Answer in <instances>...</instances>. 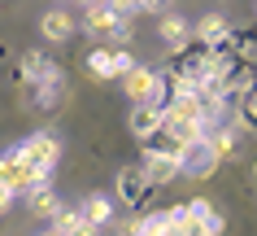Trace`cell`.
Masks as SVG:
<instances>
[{"label": "cell", "mask_w": 257, "mask_h": 236, "mask_svg": "<svg viewBox=\"0 0 257 236\" xmlns=\"http://www.w3.org/2000/svg\"><path fill=\"white\" fill-rule=\"evenodd\" d=\"M83 31H87L92 40H105V44L131 40V18L113 14L105 0H100V5H83Z\"/></svg>", "instance_id": "1"}, {"label": "cell", "mask_w": 257, "mask_h": 236, "mask_svg": "<svg viewBox=\"0 0 257 236\" xmlns=\"http://www.w3.org/2000/svg\"><path fill=\"white\" fill-rule=\"evenodd\" d=\"M83 219H92L96 227H100V223H109V219H113V201H109V197H100V193H92L87 201H83Z\"/></svg>", "instance_id": "15"}, {"label": "cell", "mask_w": 257, "mask_h": 236, "mask_svg": "<svg viewBox=\"0 0 257 236\" xmlns=\"http://www.w3.org/2000/svg\"><path fill=\"white\" fill-rule=\"evenodd\" d=\"M131 66H136V57L126 53V48H118V53H113V74H126Z\"/></svg>", "instance_id": "21"}, {"label": "cell", "mask_w": 257, "mask_h": 236, "mask_svg": "<svg viewBox=\"0 0 257 236\" xmlns=\"http://www.w3.org/2000/svg\"><path fill=\"white\" fill-rule=\"evenodd\" d=\"M48 66H53V61H48L44 53H27V61H22V79L31 84V79H40V74H44Z\"/></svg>", "instance_id": "20"}, {"label": "cell", "mask_w": 257, "mask_h": 236, "mask_svg": "<svg viewBox=\"0 0 257 236\" xmlns=\"http://www.w3.org/2000/svg\"><path fill=\"white\" fill-rule=\"evenodd\" d=\"M179 167H183V175H209V171L218 167L214 149H209V140H192V144H183V153H179Z\"/></svg>", "instance_id": "7"}, {"label": "cell", "mask_w": 257, "mask_h": 236, "mask_svg": "<svg viewBox=\"0 0 257 236\" xmlns=\"http://www.w3.org/2000/svg\"><path fill=\"white\" fill-rule=\"evenodd\" d=\"M27 197H31V210H35L40 219H53L57 210H61V206H57V197H53V188H48V180H44V184H35V188H31Z\"/></svg>", "instance_id": "14"}, {"label": "cell", "mask_w": 257, "mask_h": 236, "mask_svg": "<svg viewBox=\"0 0 257 236\" xmlns=\"http://www.w3.org/2000/svg\"><path fill=\"white\" fill-rule=\"evenodd\" d=\"M162 0H136V9H157Z\"/></svg>", "instance_id": "24"}, {"label": "cell", "mask_w": 257, "mask_h": 236, "mask_svg": "<svg viewBox=\"0 0 257 236\" xmlns=\"http://www.w3.org/2000/svg\"><path fill=\"white\" fill-rule=\"evenodd\" d=\"M192 74H196L201 84H209V88H222V84H227V74H231L227 44H222V48H201L196 61H192Z\"/></svg>", "instance_id": "5"}, {"label": "cell", "mask_w": 257, "mask_h": 236, "mask_svg": "<svg viewBox=\"0 0 257 236\" xmlns=\"http://www.w3.org/2000/svg\"><path fill=\"white\" fill-rule=\"evenodd\" d=\"M118 79H122V92L131 97V105H162L166 84H162V74H153L149 66H131Z\"/></svg>", "instance_id": "2"}, {"label": "cell", "mask_w": 257, "mask_h": 236, "mask_svg": "<svg viewBox=\"0 0 257 236\" xmlns=\"http://www.w3.org/2000/svg\"><path fill=\"white\" fill-rule=\"evenodd\" d=\"M40 236H61V232H40Z\"/></svg>", "instance_id": "26"}, {"label": "cell", "mask_w": 257, "mask_h": 236, "mask_svg": "<svg viewBox=\"0 0 257 236\" xmlns=\"http://www.w3.org/2000/svg\"><path fill=\"white\" fill-rule=\"evenodd\" d=\"M79 5H100V0H79Z\"/></svg>", "instance_id": "25"}, {"label": "cell", "mask_w": 257, "mask_h": 236, "mask_svg": "<svg viewBox=\"0 0 257 236\" xmlns=\"http://www.w3.org/2000/svg\"><path fill=\"white\" fill-rule=\"evenodd\" d=\"M40 31L48 44H66L70 35H74V14H70L66 5H57V9H48V14L40 18Z\"/></svg>", "instance_id": "8"}, {"label": "cell", "mask_w": 257, "mask_h": 236, "mask_svg": "<svg viewBox=\"0 0 257 236\" xmlns=\"http://www.w3.org/2000/svg\"><path fill=\"white\" fill-rule=\"evenodd\" d=\"M14 206V193H9V188H5V184H0V214H5V210Z\"/></svg>", "instance_id": "23"}, {"label": "cell", "mask_w": 257, "mask_h": 236, "mask_svg": "<svg viewBox=\"0 0 257 236\" xmlns=\"http://www.w3.org/2000/svg\"><path fill=\"white\" fill-rule=\"evenodd\" d=\"M131 236H170V223H166V214H149V219L131 223Z\"/></svg>", "instance_id": "18"}, {"label": "cell", "mask_w": 257, "mask_h": 236, "mask_svg": "<svg viewBox=\"0 0 257 236\" xmlns=\"http://www.w3.org/2000/svg\"><path fill=\"white\" fill-rule=\"evenodd\" d=\"M18 153H22V162L35 167L40 175H53L57 158H61V144H57V136H48V131H35V136H27L18 144Z\"/></svg>", "instance_id": "4"}, {"label": "cell", "mask_w": 257, "mask_h": 236, "mask_svg": "<svg viewBox=\"0 0 257 236\" xmlns=\"http://www.w3.org/2000/svg\"><path fill=\"white\" fill-rule=\"evenodd\" d=\"M126 127H131V136H136V140H149L153 131L162 127V105H136L131 118H126Z\"/></svg>", "instance_id": "13"}, {"label": "cell", "mask_w": 257, "mask_h": 236, "mask_svg": "<svg viewBox=\"0 0 257 236\" xmlns=\"http://www.w3.org/2000/svg\"><path fill=\"white\" fill-rule=\"evenodd\" d=\"M240 123L244 127H257V84L240 92Z\"/></svg>", "instance_id": "19"}, {"label": "cell", "mask_w": 257, "mask_h": 236, "mask_svg": "<svg viewBox=\"0 0 257 236\" xmlns=\"http://www.w3.org/2000/svg\"><path fill=\"white\" fill-rule=\"evenodd\" d=\"M126 236H131V232H126Z\"/></svg>", "instance_id": "28"}, {"label": "cell", "mask_w": 257, "mask_h": 236, "mask_svg": "<svg viewBox=\"0 0 257 236\" xmlns=\"http://www.w3.org/2000/svg\"><path fill=\"white\" fill-rule=\"evenodd\" d=\"M44 180H48V175H40L35 167H27L18 149L0 153V184H5V188H9L14 197H27L31 188H35V184H44Z\"/></svg>", "instance_id": "3"}, {"label": "cell", "mask_w": 257, "mask_h": 236, "mask_svg": "<svg viewBox=\"0 0 257 236\" xmlns=\"http://www.w3.org/2000/svg\"><path fill=\"white\" fill-rule=\"evenodd\" d=\"M227 35H231V27H227V18H222V14H205L201 22L192 27V40H201V48H222Z\"/></svg>", "instance_id": "9"}, {"label": "cell", "mask_w": 257, "mask_h": 236, "mask_svg": "<svg viewBox=\"0 0 257 236\" xmlns=\"http://www.w3.org/2000/svg\"><path fill=\"white\" fill-rule=\"evenodd\" d=\"M149 188H153V184L144 180V171H140V167H122L118 171V197L126 201V206H140V201L149 197Z\"/></svg>", "instance_id": "10"}, {"label": "cell", "mask_w": 257, "mask_h": 236, "mask_svg": "<svg viewBox=\"0 0 257 236\" xmlns=\"http://www.w3.org/2000/svg\"><path fill=\"white\" fill-rule=\"evenodd\" d=\"M205 140H209V149H214V158H218V162L235 153V127H214V131H209Z\"/></svg>", "instance_id": "16"}, {"label": "cell", "mask_w": 257, "mask_h": 236, "mask_svg": "<svg viewBox=\"0 0 257 236\" xmlns=\"http://www.w3.org/2000/svg\"><path fill=\"white\" fill-rule=\"evenodd\" d=\"M57 5H70V0H57Z\"/></svg>", "instance_id": "27"}, {"label": "cell", "mask_w": 257, "mask_h": 236, "mask_svg": "<svg viewBox=\"0 0 257 236\" xmlns=\"http://www.w3.org/2000/svg\"><path fill=\"white\" fill-rule=\"evenodd\" d=\"M188 214H192V219H209V214H214V206H209V201H192Z\"/></svg>", "instance_id": "22"}, {"label": "cell", "mask_w": 257, "mask_h": 236, "mask_svg": "<svg viewBox=\"0 0 257 236\" xmlns=\"http://www.w3.org/2000/svg\"><path fill=\"white\" fill-rule=\"evenodd\" d=\"M87 70H92L96 79H113V53L109 48H92L87 53Z\"/></svg>", "instance_id": "17"}, {"label": "cell", "mask_w": 257, "mask_h": 236, "mask_svg": "<svg viewBox=\"0 0 257 236\" xmlns=\"http://www.w3.org/2000/svg\"><path fill=\"white\" fill-rule=\"evenodd\" d=\"M53 232H61V236H100V227L92 219H83V210H57Z\"/></svg>", "instance_id": "11"}, {"label": "cell", "mask_w": 257, "mask_h": 236, "mask_svg": "<svg viewBox=\"0 0 257 236\" xmlns=\"http://www.w3.org/2000/svg\"><path fill=\"white\" fill-rule=\"evenodd\" d=\"M140 171H144V180H149L153 188H162V184H170V180H179V175H183L179 158H175V153H162V149H149V153H144Z\"/></svg>", "instance_id": "6"}, {"label": "cell", "mask_w": 257, "mask_h": 236, "mask_svg": "<svg viewBox=\"0 0 257 236\" xmlns=\"http://www.w3.org/2000/svg\"><path fill=\"white\" fill-rule=\"evenodd\" d=\"M157 31H162V44H166V48H188V44H192V22L183 14H166Z\"/></svg>", "instance_id": "12"}]
</instances>
